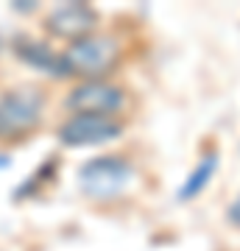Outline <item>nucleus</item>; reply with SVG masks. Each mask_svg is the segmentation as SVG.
Listing matches in <instances>:
<instances>
[{
  "label": "nucleus",
  "mask_w": 240,
  "mask_h": 251,
  "mask_svg": "<svg viewBox=\"0 0 240 251\" xmlns=\"http://www.w3.org/2000/svg\"><path fill=\"white\" fill-rule=\"evenodd\" d=\"M45 25L53 36L59 39H84V36L95 34L92 28H95V11L84 6V3H64L59 9H53L45 20Z\"/></svg>",
  "instance_id": "423d86ee"
},
{
  "label": "nucleus",
  "mask_w": 240,
  "mask_h": 251,
  "mask_svg": "<svg viewBox=\"0 0 240 251\" xmlns=\"http://www.w3.org/2000/svg\"><path fill=\"white\" fill-rule=\"evenodd\" d=\"M14 53L23 59L26 64H31V67H36V70L42 73H51V75H56V78H64V75H70V70H67V64H64V56L53 53L48 45H42V42H34V39H14Z\"/></svg>",
  "instance_id": "0eeeda50"
},
{
  "label": "nucleus",
  "mask_w": 240,
  "mask_h": 251,
  "mask_svg": "<svg viewBox=\"0 0 240 251\" xmlns=\"http://www.w3.org/2000/svg\"><path fill=\"white\" fill-rule=\"evenodd\" d=\"M229 221H232V224H238V226H240V196L235 198V204L229 206Z\"/></svg>",
  "instance_id": "1a4fd4ad"
},
{
  "label": "nucleus",
  "mask_w": 240,
  "mask_h": 251,
  "mask_svg": "<svg viewBox=\"0 0 240 251\" xmlns=\"http://www.w3.org/2000/svg\"><path fill=\"white\" fill-rule=\"evenodd\" d=\"M132 165L120 156H98L79 171V187L89 198L109 201L126 190V184L132 181Z\"/></svg>",
  "instance_id": "7ed1b4c3"
},
{
  "label": "nucleus",
  "mask_w": 240,
  "mask_h": 251,
  "mask_svg": "<svg viewBox=\"0 0 240 251\" xmlns=\"http://www.w3.org/2000/svg\"><path fill=\"white\" fill-rule=\"evenodd\" d=\"M123 131V126L115 117L104 115H73L67 123L59 128V140L70 148H87V145H101L115 140Z\"/></svg>",
  "instance_id": "20e7f679"
},
{
  "label": "nucleus",
  "mask_w": 240,
  "mask_h": 251,
  "mask_svg": "<svg viewBox=\"0 0 240 251\" xmlns=\"http://www.w3.org/2000/svg\"><path fill=\"white\" fill-rule=\"evenodd\" d=\"M62 56L70 75H84L87 81H101V75L109 73L112 64L117 62V42L107 34H89L84 39L70 42V48Z\"/></svg>",
  "instance_id": "f03ea898"
},
{
  "label": "nucleus",
  "mask_w": 240,
  "mask_h": 251,
  "mask_svg": "<svg viewBox=\"0 0 240 251\" xmlns=\"http://www.w3.org/2000/svg\"><path fill=\"white\" fill-rule=\"evenodd\" d=\"M42 117V92L36 87H17L0 98V140L28 137Z\"/></svg>",
  "instance_id": "f257e3e1"
},
{
  "label": "nucleus",
  "mask_w": 240,
  "mask_h": 251,
  "mask_svg": "<svg viewBox=\"0 0 240 251\" xmlns=\"http://www.w3.org/2000/svg\"><path fill=\"white\" fill-rule=\"evenodd\" d=\"M215 165H218V159H215V153H207L204 159L198 162V168L190 176H187V181L182 184V190H179V198L182 201H187V198H196L201 190L207 187V181L213 179L215 173Z\"/></svg>",
  "instance_id": "6e6552de"
},
{
  "label": "nucleus",
  "mask_w": 240,
  "mask_h": 251,
  "mask_svg": "<svg viewBox=\"0 0 240 251\" xmlns=\"http://www.w3.org/2000/svg\"><path fill=\"white\" fill-rule=\"evenodd\" d=\"M67 109H73L76 115L112 117L123 109V92L107 81H84L67 95Z\"/></svg>",
  "instance_id": "39448f33"
}]
</instances>
